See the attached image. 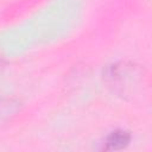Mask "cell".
I'll list each match as a JSON object with an SVG mask.
<instances>
[{"instance_id": "1", "label": "cell", "mask_w": 152, "mask_h": 152, "mask_svg": "<svg viewBox=\"0 0 152 152\" xmlns=\"http://www.w3.org/2000/svg\"><path fill=\"white\" fill-rule=\"evenodd\" d=\"M129 141H131V134L127 131L116 129L108 135V138L106 140L104 150H107V151L122 150L129 144Z\"/></svg>"}]
</instances>
